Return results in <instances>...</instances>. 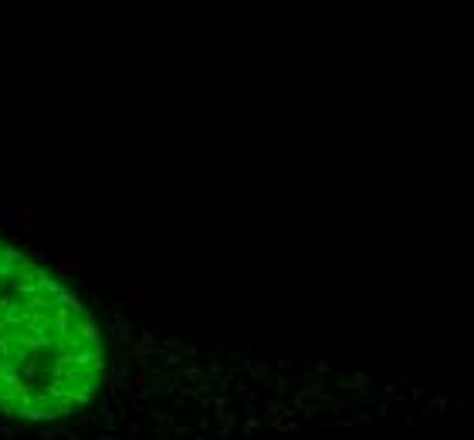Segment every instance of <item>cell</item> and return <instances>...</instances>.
<instances>
[{"label": "cell", "mask_w": 474, "mask_h": 440, "mask_svg": "<svg viewBox=\"0 0 474 440\" xmlns=\"http://www.w3.org/2000/svg\"><path fill=\"white\" fill-rule=\"evenodd\" d=\"M119 295H122L125 302H139V298H142V288L132 285V281H125V285H119Z\"/></svg>", "instance_id": "cell-1"}, {"label": "cell", "mask_w": 474, "mask_h": 440, "mask_svg": "<svg viewBox=\"0 0 474 440\" xmlns=\"http://www.w3.org/2000/svg\"><path fill=\"white\" fill-rule=\"evenodd\" d=\"M98 424H102V416H98V413H82V416H78V427H98Z\"/></svg>", "instance_id": "cell-2"}, {"label": "cell", "mask_w": 474, "mask_h": 440, "mask_svg": "<svg viewBox=\"0 0 474 440\" xmlns=\"http://www.w3.org/2000/svg\"><path fill=\"white\" fill-rule=\"evenodd\" d=\"M17 433H21V427H14V424H4V427H0V437H7V440H14Z\"/></svg>", "instance_id": "cell-3"}, {"label": "cell", "mask_w": 474, "mask_h": 440, "mask_svg": "<svg viewBox=\"0 0 474 440\" xmlns=\"http://www.w3.org/2000/svg\"><path fill=\"white\" fill-rule=\"evenodd\" d=\"M41 440H61V430H41Z\"/></svg>", "instance_id": "cell-4"}, {"label": "cell", "mask_w": 474, "mask_h": 440, "mask_svg": "<svg viewBox=\"0 0 474 440\" xmlns=\"http://www.w3.org/2000/svg\"><path fill=\"white\" fill-rule=\"evenodd\" d=\"M98 440H115V437H98Z\"/></svg>", "instance_id": "cell-5"}]
</instances>
